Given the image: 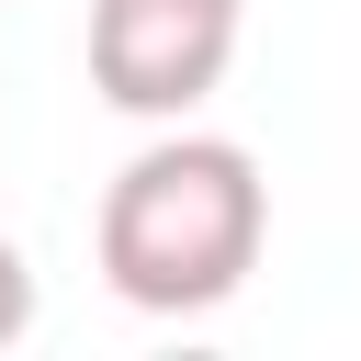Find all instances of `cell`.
Masks as SVG:
<instances>
[{"label": "cell", "instance_id": "obj_1", "mask_svg": "<svg viewBox=\"0 0 361 361\" xmlns=\"http://www.w3.org/2000/svg\"><path fill=\"white\" fill-rule=\"evenodd\" d=\"M271 248V180L237 135H147L90 214V259L135 316H214Z\"/></svg>", "mask_w": 361, "mask_h": 361}, {"label": "cell", "instance_id": "obj_2", "mask_svg": "<svg viewBox=\"0 0 361 361\" xmlns=\"http://www.w3.org/2000/svg\"><path fill=\"white\" fill-rule=\"evenodd\" d=\"M237 68V0H90V90L135 124H192Z\"/></svg>", "mask_w": 361, "mask_h": 361}, {"label": "cell", "instance_id": "obj_3", "mask_svg": "<svg viewBox=\"0 0 361 361\" xmlns=\"http://www.w3.org/2000/svg\"><path fill=\"white\" fill-rule=\"evenodd\" d=\"M34 327V259H23V237H0V350Z\"/></svg>", "mask_w": 361, "mask_h": 361}]
</instances>
